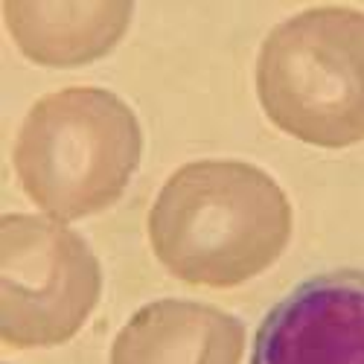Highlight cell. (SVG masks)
I'll return each mask as SVG.
<instances>
[{
  "label": "cell",
  "mask_w": 364,
  "mask_h": 364,
  "mask_svg": "<svg viewBox=\"0 0 364 364\" xmlns=\"http://www.w3.org/2000/svg\"><path fill=\"white\" fill-rule=\"evenodd\" d=\"M251 364H364V271L297 283L262 318Z\"/></svg>",
  "instance_id": "5b68a950"
},
{
  "label": "cell",
  "mask_w": 364,
  "mask_h": 364,
  "mask_svg": "<svg viewBox=\"0 0 364 364\" xmlns=\"http://www.w3.org/2000/svg\"><path fill=\"white\" fill-rule=\"evenodd\" d=\"M134 6L117 0H6L18 50L44 68H79L108 55L129 33Z\"/></svg>",
  "instance_id": "52a82bcc"
},
{
  "label": "cell",
  "mask_w": 364,
  "mask_h": 364,
  "mask_svg": "<svg viewBox=\"0 0 364 364\" xmlns=\"http://www.w3.org/2000/svg\"><path fill=\"white\" fill-rule=\"evenodd\" d=\"M291 201L245 161H193L169 175L149 210L158 262L187 286L233 289L280 259L291 239Z\"/></svg>",
  "instance_id": "6da1fadb"
},
{
  "label": "cell",
  "mask_w": 364,
  "mask_h": 364,
  "mask_svg": "<svg viewBox=\"0 0 364 364\" xmlns=\"http://www.w3.org/2000/svg\"><path fill=\"white\" fill-rule=\"evenodd\" d=\"M245 326L198 300H155L111 344V364H242Z\"/></svg>",
  "instance_id": "8992f818"
},
{
  "label": "cell",
  "mask_w": 364,
  "mask_h": 364,
  "mask_svg": "<svg viewBox=\"0 0 364 364\" xmlns=\"http://www.w3.org/2000/svg\"><path fill=\"white\" fill-rule=\"evenodd\" d=\"M102 268L87 242L44 216L0 222V338L12 350L70 341L97 309Z\"/></svg>",
  "instance_id": "277c9868"
},
{
  "label": "cell",
  "mask_w": 364,
  "mask_h": 364,
  "mask_svg": "<svg viewBox=\"0 0 364 364\" xmlns=\"http://www.w3.org/2000/svg\"><path fill=\"white\" fill-rule=\"evenodd\" d=\"M257 97L271 123L306 146L364 143V12L315 6L277 23L259 47Z\"/></svg>",
  "instance_id": "3957f363"
},
{
  "label": "cell",
  "mask_w": 364,
  "mask_h": 364,
  "mask_svg": "<svg viewBox=\"0 0 364 364\" xmlns=\"http://www.w3.org/2000/svg\"><path fill=\"white\" fill-rule=\"evenodd\" d=\"M143 158L140 119L105 87H62L41 97L15 137L18 184L55 219H87L126 193Z\"/></svg>",
  "instance_id": "7a4b0ae2"
}]
</instances>
